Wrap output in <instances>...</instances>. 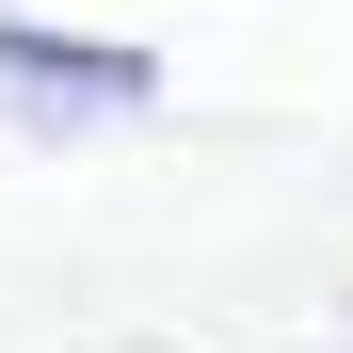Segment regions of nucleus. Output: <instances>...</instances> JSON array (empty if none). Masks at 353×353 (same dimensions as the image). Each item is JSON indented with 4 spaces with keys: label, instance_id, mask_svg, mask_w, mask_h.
I'll return each instance as SVG.
<instances>
[{
    "label": "nucleus",
    "instance_id": "f257e3e1",
    "mask_svg": "<svg viewBox=\"0 0 353 353\" xmlns=\"http://www.w3.org/2000/svg\"><path fill=\"white\" fill-rule=\"evenodd\" d=\"M0 112H17V129H129V112H161V48L0 17Z\"/></svg>",
    "mask_w": 353,
    "mask_h": 353
}]
</instances>
